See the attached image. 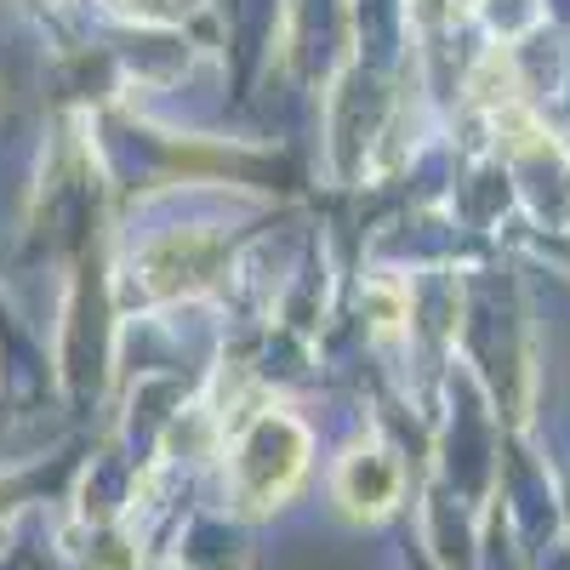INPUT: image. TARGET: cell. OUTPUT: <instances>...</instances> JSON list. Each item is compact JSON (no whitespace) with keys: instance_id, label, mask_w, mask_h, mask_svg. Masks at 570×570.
Masks as SVG:
<instances>
[{"instance_id":"3957f363","label":"cell","mask_w":570,"mask_h":570,"mask_svg":"<svg viewBox=\"0 0 570 570\" xmlns=\"http://www.w3.org/2000/svg\"><path fill=\"white\" fill-rule=\"evenodd\" d=\"M337 502L354 519H383L400 502V468L389 451H354L337 473Z\"/></svg>"},{"instance_id":"7a4b0ae2","label":"cell","mask_w":570,"mask_h":570,"mask_svg":"<svg viewBox=\"0 0 570 570\" xmlns=\"http://www.w3.org/2000/svg\"><path fill=\"white\" fill-rule=\"evenodd\" d=\"M212 257H217V240L212 234H166L142 252V285L155 297H171V292H195V285L212 274Z\"/></svg>"},{"instance_id":"6da1fadb","label":"cell","mask_w":570,"mask_h":570,"mask_svg":"<svg viewBox=\"0 0 570 570\" xmlns=\"http://www.w3.org/2000/svg\"><path fill=\"white\" fill-rule=\"evenodd\" d=\"M303 468H308V434L292 416L268 411L246 428L240 451H234V502H240L246 513H263V508L292 497Z\"/></svg>"}]
</instances>
